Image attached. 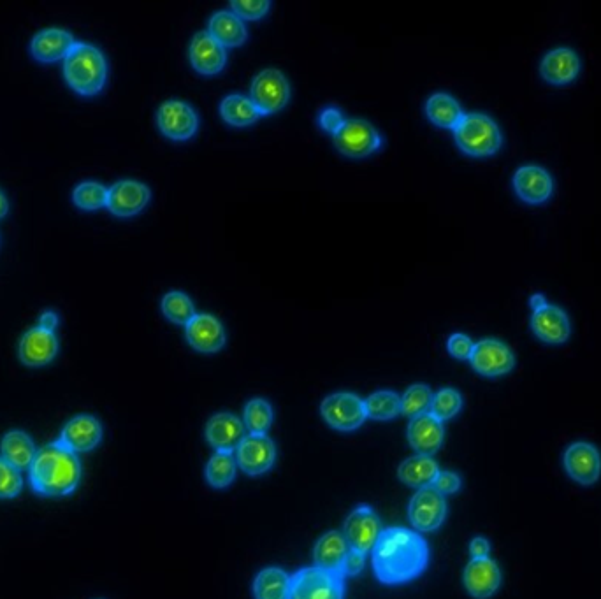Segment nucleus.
<instances>
[{"mask_svg": "<svg viewBox=\"0 0 601 599\" xmlns=\"http://www.w3.org/2000/svg\"><path fill=\"white\" fill-rule=\"evenodd\" d=\"M428 563V543L419 533L405 527L384 529L375 549L371 550L375 577L385 585L412 582L424 573Z\"/></svg>", "mask_w": 601, "mask_h": 599, "instance_id": "1", "label": "nucleus"}, {"mask_svg": "<svg viewBox=\"0 0 601 599\" xmlns=\"http://www.w3.org/2000/svg\"><path fill=\"white\" fill-rule=\"evenodd\" d=\"M30 485L44 498H64L73 494L81 480V462L78 454L64 447L60 441L37 450L29 470Z\"/></svg>", "mask_w": 601, "mask_h": 599, "instance_id": "2", "label": "nucleus"}, {"mask_svg": "<svg viewBox=\"0 0 601 599\" xmlns=\"http://www.w3.org/2000/svg\"><path fill=\"white\" fill-rule=\"evenodd\" d=\"M64 78L81 97L99 95L108 81V60L94 44L76 43L64 60Z\"/></svg>", "mask_w": 601, "mask_h": 599, "instance_id": "3", "label": "nucleus"}, {"mask_svg": "<svg viewBox=\"0 0 601 599\" xmlns=\"http://www.w3.org/2000/svg\"><path fill=\"white\" fill-rule=\"evenodd\" d=\"M456 145L464 155L475 159H486L500 152L503 146V134L498 123L484 113L464 115L461 123L454 129Z\"/></svg>", "mask_w": 601, "mask_h": 599, "instance_id": "4", "label": "nucleus"}, {"mask_svg": "<svg viewBox=\"0 0 601 599\" xmlns=\"http://www.w3.org/2000/svg\"><path fill=\"white\" fill-rule=\"evenodd\" d=\"M345 578L320 570L317 566L303 568L290 577L289 598L287 599H343Z\"/></svg>", "mask_w": 601, "mask_h": 599, "instance_id": "5", "label": "nucleus"}, {"mask_svg": "<svg viewBox=\"0 0 601 599\" xmlns=\"http://www.w3.org/2000/svg\"><path fill=\"white\" fill-rule=\"evenodd\" d=\"M250 99L262 116L275 115L290 101V85L287 76L278 69H264L255 76Z\"/></svg>", "mask_w": 601, "mask_h": 599, "instance_id": "6", "label": "nucleus"}, {"mask_svg": "<svg viewBox=\"0 0 601 599\" xmlns=\"http://www.w3.org/2000/svg\"><path fill=\"white\" fill-rule=\"evenodd\" d=\"M320 413L329 426L343 433L359 429L368 419L363 399L350 392H336L327 396L322 401Z\"/></svg>", "mask_w": 601, "mask_h": 599, "instance_id": "7", "label": "nucleus"}, {"mask_svg": "<svg viewBox=\"0 0 601 599\" xmlns=\"http://www.w3.org/2000/svg\"><path fill=\"white\" fill-rule=\"evenodd\" d=\"M384 145V139L370 122L347 120L345 127L334 136L336 150L348 159H366L377 153Z\"/></svg>", "mask_w": 601, "mask_h": 599, "instance_id": "8", "label": "nucleus"}, {"mask_svg": "<svg viewBox=\"0 0 601 599\" xmlns=\"http://www.w3.org/2000/svg\"><path fill=\"white\" fill-rule=\"evenodd\" d=\"M382 522L371 506H357L343 524V536L350 549L370 554L382 535Z\"/></svg>", "mask_w": 601, "mask_h": 599, "instance_id": "9", "label": "nucleus"}, {"mask_svg": "<svg viewBox=\"0 0 601 599\" xmlns=\"http://www.w3.org/2000/svg\"><path fill=\"white\" fill-rule=\"evenodd\" d=\"M471 368L486 378L505 376L515 368V355L507 343L494 338L478 341L470 357Z\"/></svg>", "mask_w": 601, "mask_h": 599, "instance_id": "10", "label": "nucleus"}, {"mask_svg": "<svg viewBox=\"0 0 601 599\" xmlns=\"http://www.w3.org/2000/svg\"><path fill=\"white\" fill-rule=\"evenodd\" d=\"M157 127L171 141H189L199 130V116L187 102L167 101L157 111Z\"/></svg>", "mask_w": 601, "mask_h": 599, "instance_id": "11", "label": "nucleus"}, {"mask_svg": "<svg viewBox=\"0 0 601 599\" xmlns=\"http://www.w3.org/2000/svg\"><path fill=\"white\" fill-rule=\"evenodd\" d=\"M408 517L413 527L420 533H431L442 527L447 517L445 496L435 487L419 489L408 506Z\"/></svg>", "mask_w": 601, "mask_h": 599, "instance_id": "12", "label": "nucleus"}, {"mask_svg": "<svg viewBox=\"0 0 601 599\" xmlns=\"http://www.w3.org/2000/svg\"><path fill=\"white\" fill-rule=\"evenodd\" d=\"M276 461V447L268 434H248L236 448V462L250 477L271 470Z\"/></svg>", "mask_w": 601, "mask_h": 599, "instance_id": "13", "label": "nucleus"}, {"mask_svg": "<svg viewBox=\"0 0 601 599\" xmlns=\"http://www.w3.org/2000/svg\"><path fill=\"white\" fill-rule=\"evenodd\" d=\"M152 192L145 183L136 180H120L108 188V208L111 215L131 218L139 215L150 203Z\"/></svg>", "mask_w": 601, "mask_h": 599, "instance_id": "14", "label": "nucleus"}, {"mask_svg": "<svg viewBox=\"0 0 601 599\" xmlns=\"http://www.w3.org/2000/svg\"><path fill=\"white\" fill-rule=\"evenodd\" d=\"M565 470L580 485H593L601 477V455L587 441H575L565 452Z\"/></svg>", "mask_w": 601, "mask_h": 599, "instance_id": "15", "label": "nucleus"}, {"mask_svg": "<svg viewBox=\"0 0 601 599\" xmlns=\"http://www.w3.org/2000/svg\"><path fill=\"white\" fill-rule=\"evenodd\" d=\"M531 331L536 338L547 345H563L570 340L572 324L565 310L554 304H544L542 308L533 311L531 315Z\"/></svg>", "mask_w": 601, "mask_h": 599, "instance_id": "16", "label": "nucleus"}, {"mask_svg": "<svg viewBox=\"0 0 601 599\" xmlns=\"http://www.w3.org/2000/svg\"><path fill=\"white\" fill-rule=\"evenodd\" d=\"M185 336L190 347L201 354H217L225 347V329L222 322L210 313H197L185 325Z\"/></svg>", "mask_w": 601, "mask_h": 599, "instance_id": "17", "label": "nucleus"}, {"mask_svg": "<svg viewBox=\"0 0 601 599\" xmlns=\"http://www.w3.org/2000/svg\"><path fill=\"white\" fill-rule=\"evenodd\" d=\"M514 190L522 203L538 206L551 199L554 194V181L544 167L522 166L515 171Z\"/></svg>", "mask_w": 601, "mask_h": 599, "instance_id": "18", "label": "nucleus"}, {"mask_svg": "<svg viewBox=\"0 0 601 599\" xmlns=\"http://www.w3.org/2000/svg\"><path fill=\"white\" fill-rule=\"evenodd\" d=\"M57 354V334L46 331L39 325L25 332L20 340V345H18L20 361L29 368H43L51 361H55Z\"/></svg>", "mask_w": 601, "mask_h": 599, "instance_id": "19", "label": "nucleus"}, {"mask_svg": "<svg viewBox=\"0 0 601 599\" xmlns=\"http://www.w3.org/2000/svg\"><path fill=\"white\" fill-rule=\"evenodd\" d=\"M463 582L473 598L487 599L496 594L501 585L500 566L491 557L471 559L464 568Z\"/></svg>", "mask_w": 601, "mask_h": 599, "instance_id": "20", "label": "nucleus"}, {"mask_svg": "<svg viewBox=\"0 0 601 599\" xmlns=\"http://www.w3.org/2000/svg\"><path fill=\"white\" fill-rule=\"evenodd\" d=\"M102 440V426L92 415H78L67 422L58 441L74 454H85L94 450Z\"/></svg>", "mask_w": 601, "mask_h": 599, "instance_id": "21", "label": "nucleus"}, {"mask_svg": "<svg viewBox=\"0 0 601 599\" xmlns=\"http://www.w3.org/2000/svg\"><path fill=\"white\" fill-rule=\"evenodd\" d=\"M76 44L73 34L64 29H44L37 32L32 43H30V53L36 58L39 64H55V62H64L69 51L73 50Z\"/></svg>", "mask_w": 601, "mask_h": 599, "instance_id": "22", "label": "nucleus"}, {"mask_svg": "<svg viewBox=\"0 0 601 599\" xmlns=\"http://www.w3.org/2000/svg\"><path fill=\"white\" fill-rule=\"evenodd\" d=\"M190 64L203 76H215L224 71L227 64V51L208 34L199 32L192 39L189 48Z\"/></svg>", "mask_w": 601, "mask_h": 599, "instance_id": "23", "label": "nucleus"}, {"mask_svg": "<svg viewBox=\"0 0 601 599\" xmlns=\"http://www.w3.org/2000/svg\"><path fill=\"white\" fill-rule=\"evenodd\" d=\"M580 73V58L570 48H556L545 55L540 64V76L554 87H565L577 80Z\"/></svg>", "mask_w": 601, "mask_h": 599, "instance_id": "24", "label": "nucleus"}, {"mask_svg": "<svg viewBox=\"0 0 601 599\" xmlns=\"http://www.w3.org/2000/svg\"><path fill=\"white\" fill-rule=\"evenodd\" d=\"M442 420L436 419L433 413H422L419 417H413L408 426V441L413 450L419 455L433 457L443 445Z\"/></svg>", "mask_w": 601, "mask_h": 599, "instance_id": "25", "label": "nucleus"}, {"mask_svg": "<svg viewBox=\"0 0 601 599\" xmlns=\"http://www.w3.org/2000/svg\"><path fill=\"white\" fill-rule=\"evenodd\" d=\"M245 438V424L232 413H217L206 424V440L215 452H234Z\"/></svg>", "mask_w": 601, "mask_h": 599, "instance_id": "26", "label": "nucleus"}, {"mask_svg": "<svg viewBox=\"0 0 601 599\" xmlns=\"http://www.w3.org/2000/svg\"><path fill=\"white\" fill-rule=\"evenodd\" d=\"M348 550L350 547H348L343 533L329 531L326 535L320 536L319 542L315 543L313 561L320 570L331 571L341 577V568H343V561L347 557Z\"/></svg>", "mask_w": 601, "mask_h": 599, "instance_id": "27", "label": "nucleus"}, {"mask_svg": "<svg viewBox=\"0 0 601 599\" xmlns=\"http://www.w3.org/2000/svg\"><path fill=\"white\" fill-rule=\"evenodd\" d=\"M208 34L225 50L238 48L248 39L247 25L232 11H218L211 16Z\"/></svg>", "mask_w": 601, "mask_h": 599, "instance_id": "28", "label": "nucleus"}, {"mask_svg": "<svg viewBox=\"0 0 601 599\" xmlns=\"http://www.w3.org/2000/svg\"><path fill=\"white\" fill-rule=\"evenodd\" d=\"M438 473H440V468H438V462L433 457L415 455V457L406 459L399 466L398 477L408 487L424 489V487H433Z\"/></svg>", "mask_w": 601, "mask_h": 599, "instance_id": "29", "label": "nucleus"}, {"mask_svg": "<svg viewBox=\"0 0 601 599\" xmlns=\"http://www.w3.org/2000/svg\"><path fill=\"white\" fill-rule=\"evenodd\" d=\"M2 459L9 462L16 470H30L32 462L36 459V445L30 436L23 431H11L4 436L0 445Z\"/></svg>", "mask_w": 601, "mask_h": 599, "instance_id": "30", "label": "nucleus"}, {"mask_svg": "<svg viewBox=\"0 0 601 599\" xmlns=\"http://www.w3.org/2000/svg\"><path fill=\"white\" fill-rule=\"evenodd\" d=\"M426 116L436 127L454 130L463 120L464 111L452 95L438 92L431 95L426 102Z\"/></svg>", "mask_w": 601, "mask_h": 599, "instance_id": "31", "label": "nucleus"}, {"mask_svg": "<svg viewBox=\"0 0 601 599\" xmlns=\"http://www.w3.org/2000/svg\"><path fill=\"white\" fill-rule=\"evenodd\" d=\"M220 116L227 125L231 127H250L255 122H259L261 113L255 108L254 102L250 97L241 94H231L225 97L220 104Z\"/></svg>", "mask_w": 601, "mask_h": 599, "instance_id": "32", "label": "nucleus"}, {"mask_svg": "<svg viewBox=\"0 0 601 599\" xmlns=\"http://www.w3.org/2000/svg\"><path fill=\"white\" fill-rule=\"evenodd\" d=\"M290 575L282 568H264L254 580L255 599L289 598Z\"/></svg>", "mask_w": 601, "mask_h": 599, "instance_id": "33", "label": "nucleus"}, {"mask_svg": "<svg viewBox=\"0 0 601 599\" xmlns=\"http://www.w3.org/2000/svg\"><path fill=\"white\" fill-rule=\"evenodd\" d=\"M238 470V462L232 452H215L206 464V482L215 489H225L234 482Z\"/></svg>", "mask_w": 601, "mask_h": 599, "instance_id": "34", "label": "nucleus"}, {"mask_svg": "<svg viewBox=\"0 0 601 599\" xmlns=\"http://www.w3.org/2000/svg\"><path fill=\"white\" fill-rule=\"evenodd\" d=\"M364 405L368 419L380 422L392 420L401 413V397L392 390H378L364 401Z\"/></svg>", "mask_w": 601, "mask_h": 599, "instance_id": "35", "label": "nucleus"}, {"mask_svg": "<svg viewBox=\"0 0 601 599\" xmlns=\"http://www.w3.org/2000/svg\"><path fill=\"white\" fill-rule=\"evenodd\" d=\"M160 308H162L164 317L176 325H187L197 315L192 299L178 290L166 294Z\"/></svg>", "mask_w": 601, "mask_h": 599, "instance_id": "36", "label": "nucleus"}, {"mask_svg": "<svg viewBox=\"0 0 601 599\" xmlns=\"http://www.w3.org/2000/svg\"><path fill=\"white\" fill-rule=\"evenodd\" d=\"M73 203L78 210H102L108 204V187L99 181H83L74 188Z\"/></svg>", "mask_w": 601, "mask_h": 599, "instance_id": "37", "label": "nucleus"}, {"mask_svg": "<svg viewBox=\"0 0 601 599\" xmlns=\"http://www.w3.org/2000/svg\"><path fill=\"white\" fill-rule=\"evenodd\" d=\"M273 406L269 405L266 399H252L248 401L243 412V424L247 427L250 434H266L269 427L273 424Z\"/></svg>", "mask_w": 601, "mask_h": 599, "instance_id": "38", "label": "nucleus"}, {"mask_svg": "<svg viewBox=\"0 0 601 599\" xmlns=\"http://www.w3.org/2000/svg\"><path fill=\"white\" fill-rule=\"evenodd\" d=\"M431 401H433V392L428 385L415 383L401 396V413L410 419L419 417L422 413L431 410Z\"/></svg>", "mask_w": 601, "mask_h": 599, "instance_id": "39", "label": "nucleus"}, {"mask_svg": "<svg viewBox=\"0 0 601 599\" xmlns=\"http://www.w3.org/2000/svg\"><path fill=\"white\" fill-rule=\"evenodd\" d=\"M461 408H463V397L456 389L447 387V389L438 390L436 394H433L429 413H433L436 419L445 422V420L454 419L457 413L461 412Z\"/></svg>", "mask_w": 601, "mask_h": 599, "instance_id": "40", "label": "nucleus"}, {"mask_svg": "<svg viewBox=\"0 0 601 599\" xmlns=\"http://www.w3.org/2000/svg\"><path fill=\"white\" fill-rule=\"evenodd\" d=\"M22 489L23 478L20 470H16L0 457V499L16 498Z\"/></svg>", "mask_w": 601, "mask_h": 599, "instance_id": "41", "label": "nucleus"}, {"mask_svg": "<svg viewBox=\"0 0 601 599\" xmlns=\"http://www.w3.org/2000/svg\"><path fill=\"white\" fill-rule=\"evenodd\" d=\"M231 8L243 22H255L268 15L271 4L268 0H232Z\"/></svg>", "mask_w": 601, "mask_h": 599, "instance_id": "42", "label": "nucleus"}, {"mask_svg": "<svg viewBox=\"0 0 601 599\" xmlns=\"http://www.w3.org/2000/svg\"><path fill=\"white\" fill-rule=\"evenodd\" d=\"M317 122H319L320 129L324 130L326 134H331L334 138L345 127L347 118L343 116V113L338 108H326L320 111Z\"/></svg>", "mask_w": 601, "mask_h": 599, "instance_id": "43", "label": "nucleus"}, {"mask_svg": "<svg viewBox=\"0 0 601 599\" xmlns=\"http://www.w3.org/2000/svg\"><path fill=\"white\" fill-rule=\"evenodd\" d=\"M473 347H475V343L471 341L470 336L461 334V332L452 334L449 341H447V350H449V354L452 355L454 359H459V361H470Z\"/></svg>", "mask_w": 601, "mask_h": 599, "instance_id": "44", "label": "nucleus"}, {"mask_svg": "<svg viewBox=\"0 0 601 599\" xmlns=\"http://www.w3.org/2000/svg\"><path fill=\"white\" fill-rule=\"evenodd\" d=\"M433 487L440 494H443V496L456 494L461 489V477L457 473H454V471H440Z\"/></svg>", "mask_w": 601, "mask_h": 599, "instance_id": "45", "label": "nucleus"}, {"mask_svg": "<svg viewBox=\"0 0 601 599\" xmlns=\"http://www.w3.org/2000/svg\"><path fill=\"white\" fill-rule=\"evenodd\" d=\"M366 566V554L363 552H357V550H348L347 557L343 561V568H341V577H355L364 570Z\"/></svg>", "mask_w": 601, "mask_h": 599, "instance_id": "46", "label": "nucleus"}, {"mask_svg": "<svg viewBox=\"0 0 601 599\" xmlns=\"http://www.w3.org/2000/svg\"><path fill=\"white\" fill-rule=\"evenodd\" d=\"M491 552V543L487 542L486 538L477 536L473 538L470 543V554L473 559H482V557H489Z\"/></svg>", "mask_w": 601, "mask_h": 599, "instance_id": "47", "label": "nucleus"}, {"mask_svg": "<svg viewBox=\"0 0 601 599\" xmlns=\"http://www.w3.org/2000/svg\"><path fill=\"white\" fill-rule=\"evenodd\" d=\"M39 327H43L46 331L55 332L58 327V315L55 311H44L39 318Z\"/></svg>", "mask_w": 601, "mask_h": 599, "instance_id": "48", "label": "nucleus"}, {"mask_svg": "<svg viewBox=\"0 0 601 599\" xmlns=\"http://www.w3.org/2000/svg\"><path fill=\"white\" fill-rule=\"evenodd\" d=\"M544 304H547V299L542 294H535V296H531V299H529V306H531V310L533 311L542 308Z\"/></svg>", "mask_w": 601, "mask_h": 599, "instance_id": "49", "label": "nucleus"}, {"mask_svg": "<svg viewBox=\"0 0 601 599\" xmlns=\"http://www.w3.org/2000/svg\"><path fill=\"white\" fill-rule=\"evenodd\" d=\"M8 213H9L8 197H6V195H4V192H2V190H0V220H2V218L8 217Z\"/></svg>", "mask_w": 601, "mask_h": 599, "instance_id": "50", "label": "nucleus"}]
</instances>
